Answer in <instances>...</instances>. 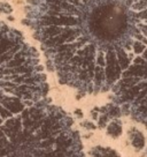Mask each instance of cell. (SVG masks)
<instances>
[{"mask_svg":"<svg viewBox=\"0 0 147 157\" xmlns=\"http://www.w3.org/2000/svg\"><path fill=\"white\" fill-rule=\"evenodd\" d=\"M12 7H10L7 2H0V13H4V14H9L12 12Z\"/></svg>","mask_w":147,"mask_h":157,"instance_id":"ba28073f","label":"cell"},{"mask_svg":"<svg viewBox=\"0 0 147 157\" xmlns=\"http://www.w3.org/2000/svg\"><path fill=\"white\" fill-rule=\"evenodd\" d=\"M122 133V126L121 123H118L117 120H114L108 125V134L112 135L113 137H117Z\"/></svg>","mask_w":147,"mask_h":157,"instance_id":"52a82bcc","label":"cell"},{"mask_svg":"<svg viewBox=\"0 0 147 157\" xmlns=\"http://www.w3.org/2000/svg\"><path fill=\"white\" fill-rule=\"evenodd\" d=\"M47 91L37 51L19 30L0 22V125L45 101Z\"/></svg>","mask_w":147,"mask_h":157,"instance_id":"3957f363","label":"cell"},{"mask_svg":"<svg viewBox=\"0 0 147 157\" xmlns=\"http://www.w3.org/2000/svg\"><path fill=\"white\" fill-rule=\"evenodd\" d=\"M0 157H85L64 110L43 101L0 125Z\"/></svg>","mask_w":147,"mask_h":157,"instance_id":"7a4b0ae2","label":"cell"},{"mask_svg":"<svg viewBox=\"0 0 147 157\" xmlns=\"http://www.w3.org/2000/svg\"><path fill=\"white\" fill-rule=\"evenodd\" d=\"M27 23L60 82L107 91L147 48V0H30Z\"/></svg>","mask_w":147,"mask_h":157,"instance_id":"6da1fadb","label":"cell"},{"mask_svg":"<svg viewBox=\"0 0 147 157\" xmlns=\"http://www.w3.org/2000/svg\"><path fill=\"white\" fill-rule=\"evenodd\" d=\"M130 141L133 147L137 149H142L145 146V137L139 131H136V129L130 132Z\"/></svg>","mask_w":147,"mask_h":157,"instance_id":"8992f818","label":"cell"},{"mask_svg":"<svg viewBox=\"0 0 147 157\" xmlns=\"http://www.w3.org/2000/svg\"><path fill=\"white\" fill-rule=\"evenodd\" d=\"M91 154L93 157H120L116 151H114L110 148L95 147L93 150H91Z\"/></svg>","mask_w":147,"mask_h":157,"instance_id":"5b68a950","label":"cell"},{"mask_svg":"<svg viewBox=\"0 0 147 157\" xmlns=\"http://www.w3.org/2000/svg\"><path fill=\"white\" fill-rule=\"evenodd\" d=\"M114 103L123 113L147 125V48L113 86Z\"/></svg>","mask_w":147,"mask_h":157,"instance_id":"277c9868","label":"cell"}]
</instances>
